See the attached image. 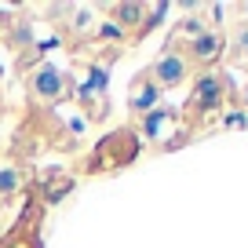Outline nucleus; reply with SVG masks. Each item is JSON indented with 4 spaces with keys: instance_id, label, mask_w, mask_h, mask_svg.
I'll return each mask as SVG.
<instances>
[{
    "instance_id": "obj_8",
    "label": "nucleus",
    "mask_w": 248,
    "mask_h": 248,
    "mask_svg": "<svg viewBox=\"0 0 248 248\" xmlns=\"http://www.w3.org/2000/svg\"><path fill=\"white\" fill-rule=\"evenodd\" d=\"M117 15H121L124 22H139V15H142V4H121V8H117Z\"/></svg>"
},
{
    "instance_id": "obj_12",
    "label": "nucleus",
    "mask_w": 248,
    "mask_h": 248,
    "mask_svg": "<svg viewBox=\"0 0 248 248\" xmlns=\"http://www.w3.org/2000/svg\"><path fill=\"white\" fill-rule=\"evenodd\" d=\"M245 55H248V51H245Z\"/></svg>"
},
{
    "instance_id": "obj_11",
    "label": "nucleus",
    "mask_w": 248,
    "mask_h": 248,
    "mask_svg": "<svg viewBox=\"0 0 248 248\" xmlns=\"http://www.w3.org/2000/svg\"><path fill=\"white\" fill-rule=\"evenodd\" d=\"M226 124H230V128H245V117H241V113H230V117H226Z\"/></svg>"
},
{
    "instance_id": "obj_2",
    "label": "nucleus",
    "mask_w": 248,
    "mask_h": 248,
    "mask_svg": "<svg viewBox=\"0 0 248 248\" xmlns=\"http://www.w3.org/2000/svg\"><path fill=\"white\" fill-rule=\"evenodd\" d=\"M157 77H161V84H179V80H183V59H179V55H164L161 62H157Z\"/></svg>"
},
{
    "instance_id": "obj_3",
    "label": "nucleus",
    "mask_w": 248,
    "mask_h": 248,
    "mask_svg": "<svg viewBox=\"0 0 248 248\" xmlns=\"http://www.w3.org/2000/svg\"><path fill=\"white\" fill-rule=\"evenodd\" d=\"M33 88H37L40 95H47V99H51V95H59V92H62V77L51 70V66H40L37 77H33Z\"/></svg>"
},
{
    "instance_id": "obj_9",
    "label": "nucleus",
    "mask_w": 248,
    "mask_h": 248,
    "mask_svg": "<svg viewBox=\"0 0 248 248\" xmlns=\"http://www.w3.org/2000/svg\"><path fill=\"white\" fill-rule=\"evenodd\" d=\"M18 186V171H0V194H11Z\"/></svg>"
},
{
    "instance_id": "obj_10",
    "label": "nucleus",
    "mask_w": 248,
    "mask_h": 248,
    "mask_svg": "<svg viewBox=\"0 0 248 248\" xmlns=\"http://www.w3.org/2000/svg\"><path fill=\"white\" fill-rule=\"evenodd\" d=\"M0 248H37V245H26V241H18V233H11L8 241H0Z\"/></svg>"
},
{
    "instance_id": "obj_7",
    "label": "nucleus",
    "mask_w": 248,
    "mask_h": 248,
    "mask_svg": "<svg viewBox=\"0 0 248 248\" xmlns=\"http://www.w3.org/2000/svg\"><path fill=\"white\" fill-rule=\"evenodd\" d=\"M70 179H62V175H51V183H47V190H44V194H47V201H59V197H66V190H70Z\"/></svg>"
},
{
    "instance_id": "obj_1",
    "label": "nucleus",
    "mask_w": 248,
    "mask_h": 248,
    "mask_svg": "<svg viewBox=\"0 0 248 248\" xmlns=\"http://www.w3.org/2000/svg\"><path fill=\"white\" fill-rule=\"evenodd\" d=\"M190 106H197V109L219 106V80H216V77H204L201 84H197V92H194V99H190Z\"/></svg>"
},
{
    "instance_id": "obj_4",
    "label": "nucleus",
    "mask_w": 248,
    "mask_h": 248,
    "mask_svg": "<svg viewBox=\"0 0 248 248\" xmlns=\"http://www.w3.org/2000/svg\"><path fill=\"white\" fill-rule=\"evenodd\" d=\"M175 132V117L171 113H150L146 117V135H154V139H164V135Z\"/></svg>"
},
{
    "instance_id": "obj_6",
    "label": "nucleus",
    "mask_w": 248,
    "mask_h": 248,
    "mask_svg": "<svg viewBox=\"0 0 248 248\" xmlns=\"http://www.w3.org/2000/svg\"><path fill=\"white\" fill-rule=\"evenodd\" d=\"M132 106L135 109H154L157 106V88L150 84V80H142V84L132 92Z\"/></svg>"
},
{
    "instance_id": "obj_5",
    "label": "nucleus",
    "mask_w": 248,
    "mask_h": 248,
    "mask_svg": "<svg viewBox=\"0 0 248 248\" xmlns=\"http://www.w3.org/2000/svg\"><path fill=\"white\" fill-rule=\"evenodd\" d=\"M219 47H223V44H219L216 33H201V37L194 40V55H197V59H204V62H216L219 59Z\"/></svg>"
}]
</instances>
